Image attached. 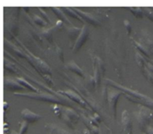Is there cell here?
Returning <instances> with one entry per match:
<instances>
[{"mask_svg":"<svg viewBox=\"0 0 153 134\" xmlns=\"http://www.w3.org/2000/svg\"><path fill=\"white\" fill-rule=\"evenodd\" d=\"M51 108H52L53 112L55 113V115L58 116L68 127H70L71 129H74V124L77 123L80 119L78 113H76V111H74L72 108L61 106L60 104L51 105Z\"/></svg>","mask_w":153,"mask_h":134,"instance_id":"6da1fadb","label":"cell"},{"mask_svg":"<svg viewBox=\"0 0 153 134\" xmlns=\"http://www.w3.org/2000/svg\"><path fill=\"white\" fill-rule=\"evenodd\" d=\"M14 95L19 97H25L34 99V100L43 101V102H51L54 104H60L61 99H59L56 95H52L48 92H30V93H14Z\"/></svg>","mask_w":153,"mask_h":134,"instance_id":"7a4b0ae2","label":"cell"},{"mask_svg":"<svg viewBox=\"0 0 153 134\" xmlns=\"http://www.w3.org/2000/svg\"><path fill=\"white\" fill-rule=\"evenodd\" d=\"M134 115L136 116V120L138 122V125H139V128L145 132L147 127H149L150 123L153 121V114L151 111L148 109L140 108L137 112L134 113Z\"/></svg>","mask_w":153,"mask_h":134,"instance_id":"3957f363","label":"cell"},{"mask_svg":"<svg viewBox=\"0 0 153 134\" xmlns=\"http://www.w3.org/2000/svg\"><path fill=\"white\" fill-rule=\"evenodd\" d=\"M121 94H122V92L118 91V90L108 89L107 101H108L109 107H110L112 114H113L114 117H116V107H117V103H118V98L120 97Z\"/></svg>","mask_w":153,"mask_h":134,"instance_id":"277c9868","label":"cell"},{"mask_svg":"<svg viewBox=\"0 0 153 134\" xmlns=\"http://www.w3.org/2000/svg\"><path fill=\"white\" fill-rule=\"evenodd\" d=\"M93 69H94V76H93V81L95 85H99L101 77H102L103 73V63L102 60L100 58H98L95 56L93 58Z\"/></svg>","mask_w":153,"mask_h":134,"instance_id":"5b68a950","label":"cell"},{"mask_svg":"<svg viewBox=\"0 0 153 134\" xmlns=\"http://www.w3.org/2000/svg\"><path fill=\"white\" fill-rule=\"evenodd\" d=\"M88 36H89L88 28L86 27V26H83L82 30H81V33H80V35L78 36V38H77V40L75 41L74 45H73V52H74V53H76L77 51L80 50V48L82 47L83 44L87 41Z\"/></svg>","mask_w":153,"mask_h":134,"instance_id":"8992f818","label":"cell"},{"mask_svg":"<svg viewBox=\"0 0 153 134\" xmlns=\"http://www.w3.org/2000/svg\"><path fill=\"white\" fill-rule=\"evenodd\" d=\"M59 93H61V94L66 96V97H68L70 100L75 101V102L80 104V105H81L82 107H84V108H87L88 107L87 102H86V101L78 94V93L72 91V90H64V91H59Z\"/></svg>","mask_w":153,"mask_h":134,"instance_id":"52a82bcc","label":"cell"},{"mask_svg":"<svg viewBox=\"0 0 153 134\" xmlns=\"http://www.w3.org/2000/svg\"><path fill=\"white\" fill-rule=\"evenodd\" d=\"M121 124H122V128L123 131L126 134H132V130H133V127H132V120L130 117V114L127 110H124L122 112V115H121Z\"/></svg>","mask_w":153,"mask_h":134,"instance_id":"ba28073f","label":"cell"},{"mask_svg":"<svg viewBox=\"0 0 153 134\" xmlns=\"http://www.w3.org/2000/svg\"><path fill=\"white\" fill-rule=\"evenodd\" d=\"M74 10L76 11L77 14L81 17L82 20L84 22L86 23H88V24H91V25H93V26H99L100 25V23L99 21L95 18V17L93 15H91L90 13H87V12H85V11H83L81 10L80 8H74Z\"/></svg>","mask_w":153,"mask_h":134,"instance_id":"9c48e42d","label":"cell"},{"mask_svg":"<svg viewBox=\"0 0 153 134\" xmlns=\"http://www.w3.org/2000/svg\"><path fill=\"white\" fill-rule=\"evenodd\" d=\"M4 86L5 89H7L8 91L17 93V91H23L25 89V87H23L17 80L11 79V78H6L4 80Z\"/></svg>","mask_w":153,"mask_h":134,"instance_id":"30bf717a","label":"cell"},{"mask_svg":"<svg viewBox=\"0 0 153 134\" xmlns=\"http://www.w3.org/2000/svg\"><path fill=\"white\" fill-rule=\"evenodd\" d=\"M21 116L23 118V120L28 122V123H34V122L40 120L42 117L41 115L37 114V113H34L33 111H31V110L25 108L23 109L21 111Z\"/></svg>","mask_w":153,"mask_h":134,"instance_id":"8fae6325","label":"cell"},{"mask_svg":"<svg viewBox=\"0 0 153 134\" xmlns=\"http://www.w3.org/2000/svg\"><path fill=\"white\" fill-rule=\"evenodd\" d=\"M81 119L83 120V123L86 125V128L90 131L91 134H100L99 133V128L96 124L92 121L90 117H87L85 114H81Z\"/></svg>","mask_w":153,"mask_h":134,"instance_id":"7c38bea8","label":"cell"},{"mask_svg":"<svg viewBox=\"0 0 153 134\" xmlns=\"http://www.w3.org/2000/svg\"><path fill=\"white\" fill-rule=\"evenodd\" d=\"M7 26H8V32L11 33L12 36H16L17 33H18V19H17V16L14 18V13L9 19V22L7 23Z\"/></svg>","mask_w":153,"mask_h":134,"instance_id":"4fadbf2b","label":"cell"},{"mask_svg":"<svg viewBox=\"0 0 153 134\" xmlns=\"http://www.w3.org/2000/svg\"><path fill=\"white\" fill-rule=\"evenodd\" d=\"M66 30H67V33H68V36L69 38H70L72 41H75L77 40L78 38V36L80 35V33H81V30L82 28H78V27H75V26H66Z\"/></svg>","mask_w":153,"mask_h":134,"instance_id":"5bb4252c","label":"cell"},{"mask_svg":"<svg viewBox=\"0 0 153 134\" xmlns=\"http://www.w3.org/2000/svg\"><path fill=\"white\" fill-rule=\"evenodd\" d=\"M45 129H47L50 134H71L70 132H68V131L62 129V128H60L59 126H57V125L53 124V123L46 124L45 125Z\"/></svg>","mask_w":153,"mask_h":134,"instance_id":"9a60e30c","label":"cell"},{"mask_svg":"<svg viewBox=\"0 0 153 134\" xmlns=\"http://www.w3.org/2000/svg\"><path fill=\"white\" fill-rule=\"evenodd\" d=\"M66 68H67L68 70H70L71 72H73V73L77 74L78 76L82 77V78L85 76L84 73H83V70L74 62V61H70V62H68L67 64H66Z\"/></svg>","mask_w":153,"mask_h":134,"instance_id":"2e32d148","label":"cell"},{"mask_svg":"<svg viewBox=\"0 0 153 134\" xmlns=\"http://www.w3.org/2000/svg\"><path fill=\"white\" fill-rule=\"evenodd\" d=\"M51 10H52L53 12H54V14H55V15L58 17V20H60V21H62V22L67 23L68 26H72L70 21H69L68 18L66 17V14H64V11H63V9H61V8L54 7V8H51Z\"/></svg>","mask_w":153,"mask_h":134,"instance_id":"e0dca14e","label":"cell"},{"mask_svg":"<svg viewBox=\"0 0 153 134\" xmlns=\"http://www.w3.org/2000/svg\"><path fill=\"white\" fill-rule=\"evenodd\" d=\"M16 80L18 81V82L21 84L23 87H25V88L32 90L33 92H39V89L38 88H36V87L34 86L33 84H31L29 81H27L26 79H24L23 77H17Z\"/></svg>","mask_w":153,"mask_h":134,"instance_id":"ac0fdd59","label":"cell"},{"mask_svg":"<svg viewBox=\"0 0 153 134\" xmlns=\"http://www.w3.org/2000/svg\"><path fill=\"white\" fill-rule=\"evenodd\" d=\"M144 33H145V35H146L143 37L144 40H145V44H144V46H145V48L148 50V52H150V53L152 54V56H153V36L150 35L148 33H146V32H144Z\"/></svg>","mask_w":153,"mask_h":134,"instance_id":"d6986e66","label":"cell"},{"mask_svg":"<svg viewBox=\"0 0 153 134\" xmlns=\"http://www.w3.org/2000/svg\"><path fill=\"white\" fill-rule=\"evenodd\" d=\"M62 9H63V11H64V12H67V14H66V15L73 17L74 19L78 20V21H80V22H84L82 20L81 17H80L78 14H77L76 11L74 10V8H62Z\"/></svg>","mask_w":153,"mask_h":134,"instance_id":"ffe728a7","label":"cell"},{"mask_svg":"<svg viewBox=\"0 0 153 134\" xmlns=\"http://www.w3.org/2000/svg\"><path fill=\"white\" fill-rule=\"evenodd\" d=\"M4 68H5V70H7L8 72H11V73H17V72H18V69L14 65V63L10 62V61L7 59L4 61Z\"/></svg>","mask_w":153,"mask_h":134,"instance_id":"44dd1931","label":"cell"},{"mask_svg":"<svg viewBox=\"0 0 153 134\" xmlns=\"http://www.w3.org/2000/svg\"><path fill=\"white\" fill-rule=\"evenodd\" d=\"M134 45H135V48L137 49L139 53H142L144 56H146V57H150L148 54L149 53L148 50L145 48V46L142 45V43H138L137 41H134Z\"/></svg>","mask_w":153,"mask_h":134,"instance_id":"7402d4cb","label":"cell"},{"mask_svg":"<svg viewBox=\"0 0 153 134\" xmlns=\"http://www.w3.org/2000/svg\"><path fill=\"white\" fill-rule=\"evenodd\" d=\"M33 21L35 22L36 25L41 26V27H46V26H47V24H48V23L46 22L45 20L42 18V17H40L38 15H34L33 16Z\"/></svg>","mask_w":153,"mask_h":134,"instance_id":"603a6c76","label":"cell"},{"mask_svg":"<svg viewBox=\"0 0 153 134\" xmlns=\"http://www.w3.org/2000/svg\"><path fill=\"white\" fill-rule=\"evenodd\" d=\"M136 61H137V64H138V66L140 67L141 69H144V67L146 66V62H145V60H144V58L142 57V55H141L139 52H137L136 53Z\"/></svg>","mask_w":153,"mask_h":134,"instance_id":"cb8c5ba5","label":"cell"},{"mask_svg":"<svg viewBox=\"0 0 153 134\" xmlns=\"http://www.w3.org/2000/svg\"><path fill=\"white\" fill-rule=\"evenodd\" d=\"M129 10L133 13V15L137 18H142L143 17V11L139 7H135V8H129Z\"/></svg>","mask_w":153,"mask_h":134,"instance_id":"d4e9b609","label":"cell"},{"mask_svg":"<svg viewBox=\"0 0 153 134\" xmlns=\"http://www.w3.org/2000/svg\"><path fill=\"white\" fill-rule=\"evenodd\" d=\"M28 125H29V123L26 121H23L20 123V129H19V133L20 134H26L27 130H28Z\"/></svg>","mask_w":153,"mask_h":134,"instance_id":"484cf974","label":"cell"},{"mask_svg":"<svg viewBox=\"0 0 153 134\" xmlns=\"http://www.w3.org/2000/svg\"><path fill=\"white\" fill-rule=\"evenodd\" d=\"M143 74H144V76H145L147 79H148L150 82L153 84V73L149 70L148 68H147V69H143Z\"/></svg>","mask_w":153,"mask_h":134,"instance_id":"4316f807","label":"cell"},{"mask_svg":"<svg viewBox=\"0 0 153 134\" xmlns=\"http://www.w3.org/2000/svg\"><path fill=\"white\" fill-rule=\"evenodd\" d=\"M124 26L126 27V30L128 32V34L131 33V24L128 20H124Z\"/></svg>","mask_w":153,"mask_h":134,"instance_id":"83f0119b","label":"cell"},{"mask_svg":"<svg viewBox=\"0 0 153 134\" xmlns=\"http://www.w3.org/2000/svg\"><path fill=\"white\" fill-rule=\"evenodd\" d=\"M56 51H57V56H58L59 59L63 62V60H64V56H63V51L59 47L56 48Z\"/></svg>","mask_w":153,"mask_h":134,"instance_id":"f1b7e54d","label":"cell"},{"mask_svg":"<svg viewBox=\"0 0 153 134\" xmlns=\"http://www.w3.org/2000/svg\"><path fill=\"white\" fill-rule=\"evenodd\" d=\"M38 10H39L40 12H41V13L43 14V19H44L45 21L47 22V23H50V19L48 18V16H47V15H46V14H45V12H44V11H43V9H41V8H39Z\"/></svg>","mask_w":153,"mask_h":134,"instance_id":"f546056e","label":"cell"},{"mask_svg":"<svg viewBox=\"0 0 153 134\" xmlns=\"http://www.w3.org/2000/svg\"><path fill=\"white\" fill-rule=\"evenodd\" d=\"M145 134H153V127H147V129L145 130Z\"/></svg>","mask_w":153,"mask_h":134,"instance_id":"4dcf8cb0","label":"cell"},{"mask_svg":"<svg viewBox=\"0 0 153 134\" xmlns=\"http://www.w3.org/2000/svg\"><path fill=\"white\" fill-rule=\"evenodd\" d=\"M8 107H9V106H8V103L6 102V101H4V102H3V110H4V111H7Z\"/></svg>","mask_w":153,"mask_h":134,"instance_id":"1f68e13d","label":"cell"},{"mask_svg":"<svg viewBox=\"0 0 153 134\" xmlns=\"http://www.w3.org/2000/svg\"><path fill=\"white\" fill-rule=\"evenodd\" d=\"M83 134H91L90 131H89L88 129H85L84 131H83Z\"/></svg>","mask_w":153,"mask_h":134,"instance_id":"d6a6232c","label":"cell"},{"mask_svg":"<svg viewBox=\"0 0 153 134\" xmlns=\"http://www.w3.org/2000/svg\"><path fill=\"white\" fill-rule=\"evenodd\" d=\"M12 134H20L19 132H15V131H14V132H12Z\"/></svg>","mask_w":153,"mask_h":134,"instance_id":"836d02e7","label":"cell"},{"mask_svg":"<svg viewBox=\"0 0 153 134\" xmlns=\"http://www.w3.org/2000/svg\"><path fill=\"white\" fill-rule=\"evenodd\" d=\"M101 134H104V133H103V132H102V133H101Z\"/></svg>","mask_w":153,"mask_h":134,"instance_id":"e575fe53","label":"cell"}]
</instances>
